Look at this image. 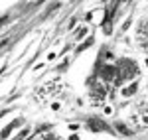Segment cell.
I'll return each instance as SVG.
<instances>
[{
	"mask_svg": "<svg viewBox=\"0 0 148 140\" xmlns=\"http://www.w3.org/2000/svg\"><path fill=\"white\" fill-rule=\"evenodd\" d=\"M138 75V67L134 61L130 59H123L119 65H116V77H114V85H121L125 79H134Z\"/></svg>",
	"mask_w": 148,
	"mask_h": 140,
	"instance_id": "obj_1",
	"label": "cell"
},
{
	"mask_svg": "<svg viewBox=\"0 0 148 140\" xmlns=\"http://www.w3.org/2000/svg\"><path fill=\"white\" fill-rule=\"evenodd\" d=\"M87 126L91 130H95V132H97V130H99V132H107V130H109V126H107L103 120H99V118H89Z\"/></svg>",
	"mask_w": 148,
	"mask_h": 140,
	"instance_id": "obj_2",
	"label": "cell"
},
{
	"mask_svg": "<svg viewBox=\"0 0 148 140\" xmlns=\"http://www.w3.org/2000/svg\"><path fill=\"white\" fill-rule=\"evenodd\" d=\"M136 83H132V85H128V87H125V89H123V95H126V97H128V95H134L136 93Z\"/></svg>",
	"mask_w": 148,
	"mask_h": 140,
	"instance_id": "obj_3",
	"label": "cell"
},
{
	"mask_svg": "<svg viewBox=\"0 0 148 140\" xmlns=\"http://www.w3.org/2000/svg\"><path fill=\"white\" fill-rule=\"evenodd\" d=\"M114 126H116V130H121V132H123L125 136H130V134H132V130H130V128H126V126L123 124V122H116Z\"/></svg>",
	"mask_w": 148,
	"mask_h": 140,
	"instance_id": "obj_4",
	"label": "cell"
},
{
	"mask_svg": "<svg viewBox=\"0 0 148 140\" xmlns=\"http://www.w3.org/2000/svg\"><path fill=\"white\" fill-rule=\"evenodd\" d=\"M142 124H144V126H148V115H144V117H142Z\"/></svg>",
	"mask_w": 148,
	"mask_h": 140,
	"instance_id": "obj_5",
	"label": "cell"
},
{
	"mask_svg": "<svg viewBox=\"0 0 148 140\" xmlns=\"http://www.w3.org/2000/svg\"><path fill=\"white\" fill-rule=\"evenodd\" d=\"M69 140H77V136H71V138H69Z\"/></svg>",
	"mask_w": 148,
	"mask_h": 140,
	"instance_id": "obj_6",
	"label": "cell"
}]
</instances>
